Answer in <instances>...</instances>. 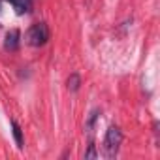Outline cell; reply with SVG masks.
Returning <instances> with one entry per match:
<instances>
[{"mask_svg":"<svg viewBox=\"0 0 160 160\" xmlns=\"http://www.w3.org/2000/svg\"><path fill=\"white\" fill-rule=\"evenodd\" d=\"M121 141H122V132L117 126H109L108 132H106V138H104V156L106 158H115L117 152H119Z\"/></svg>","mask_w":160,"mask_h":160,"instance_id":"obj_1","label":"cell"},{"mask_svg":"<svg viewBox=\"0 0 160 160\" xmlns=\"http://www.w3.org/2000/svg\"><path fill=\"white\" fill-rule=\"evenodd\" d=\"M47 40H49V28L45 23H36L27 32V42L32 47H42L47 43Z\"/></svg>","mask_w":160,"mask_h":160,"instance_id":"obj_2","label":"cell"},{"mask_svg":"<svg viewBox=\"0 0 160 160\" xmlns=\"http://www.w3.org/2000/svg\"><path fill=\"white\" fill-rule=\"evenodd\" d=\"M19 40H21V32H19L17 28H13V30H10V32L6 34L4 47H6L8 51H15V49L19 47Z\"/></svg>","mask_w":160,"mask_h":160,"instance_id":"obj_3","label":"cell"},{"mask_svg":"<svg viewBox=\"0 0 160 160\" xmlns=\"http://www.w3.org/2000/svg\"><path fill=\"white\" fill-rule=\"evenodd\" d=\"M12 6L15 8V12H17L19 15H23V13L30 12L32 2H30V0H12Z\"/></svg>","mask_w":160,"mask_h":160,"instance_id":"obj_4","label":"cell"},{"mask_svg":"<svg viewBox=\"0 0 160 160\" xmlns=\"http://www.w3.org/2000/svg\"><path fill=\"white\" fill-rule=\"evenodd\" d=\"M12 130H13V138H15L17 147H19V149H23V147H25V141H23V132H21V126H19L15 121H12Z\"/></svg>","mask_w":160,"mask_h":160,"instance_id":"obj_5","label":"cell"},{"mask_svg":"<svg viewBox=\"0 0 160 160\" xmlns=\"http://www.w3.org/2000/svg\"><path fill=\"white\" fill-rule=\"evenodd\" d=\"M79 85H81V77H79V73H72L68 77V89L70 91H79Z\"/></svg>","mask_w":160,"mask_h":160,"instance_id":"obj_6","label":"cell"},{"mask_svg":"<svg viewBox=\"0 0 160 160\" xmlns=\"http://www.w3.org/2000/svg\"><path fill=\"white\" fill-rule=\"evenodd\" d=\"M98 154H96V147H94V143H91L89 145V151L85 152V158H89V160H92V158H96Z\"/></svg>","mask_w":160,"mask_h":160,"instance_id":"obj_7","label":"cell"},{"mask_svg":"<svg viewBox=\"0 0 160 160\" xmlns=\"http://www.w3.org/2000/svg\"><path fill=\"white\" fill-rule=\"evenodd\" d=\"M96 117H98V109H94V111L91 113V117H89V122H87V128H89V130L94 126V122H96Z\"/></svg>","mask_w":160,"mask_h":160,"instance_id":"obj_8","label":"cell"}]
</instances>
